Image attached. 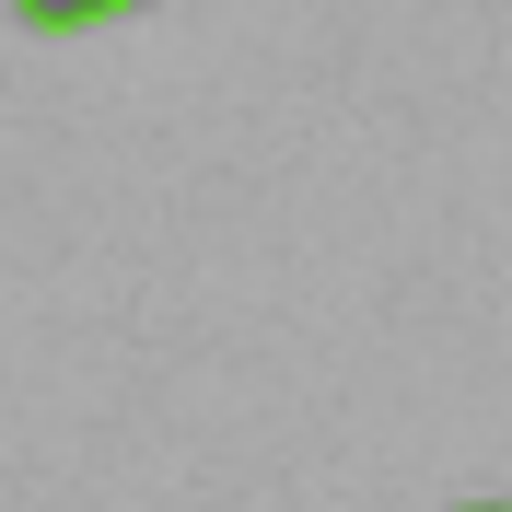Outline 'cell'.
Masks as SVG:
<instances>
[{"mask_svg": "<svg viewBox=\"0 0 512 512\" xmlns=\"http://www.w3.org/2000/svg\"><path fill=\"white\" fill-rule=\"evenodd\" d=\"M466 512H489V501H466Z\"/></svg>", "mask_w": 512, "mask_h": 512, "instance_id": "obj_2", "label": "cell"}, {"mask_svg": "<svg viewBox=\"0 0 512 512\" xmlns=\"http://www.w3.org/2000/svg\"><path fill=\"white\" fill-rule=\"evenodd\" d=\"M128 12H152V0H12L24 35H82V24H128Z\"/></svg>", "mask_w": 512, "mask_h": 512, "instance_id": "obj_1", "label": "cell"}]
</instances>
